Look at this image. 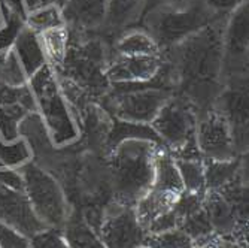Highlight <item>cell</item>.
Instances as JSON below:
<instances>
[{
    "instance_id": "6da1fadb",
    "label": "cell",
    "mask_w": 249,
    "mask_h": 248,
    "mask_svg": "<svg viewBox=\"0 0 249 248\" xmlns=\"http://www.w3.org/2000/svg\"><path fill=\"white\" fill-rule=\"evenodd\" d=\"M224 27L215 19L173 47L176 79L182 82L185 97L191 105H206L219 93L215 81L222 74Z\"/></svg>"
},
{
    "instance_id": "7a4b0ae2",
    "label": "cell",
    "mask_w": 249,
    "mask_h": 248,
    "mask_svg": "<svg viewBox=\"0 0 249 248\" xmlns=\"http://www.w3.org/2000/svg\"><path fill=\"white\" fill-rule=\"evenodd\" d=\"M157 155L154 142L143 139H127L112 150V186L121 205H136L149 191L154 184Z\"/></svg>"
},
{
    "instance_id": "3957f363",
    "label": "cell",
    "mask_w": 249,
    "mask_h": 248,
    "mask_svg": "<svg viewBox=\"0 0 249 248\" xmlns=\"http://www.w3.org/2000/svg\"><path fill=\"white\" fill-rule=\"evenodd\" d=\"M218 18L203 0H188L179 6H157L143 15L145 30L160 48L175 47Z\"/></svg>"
},
{
    "instance_id": "277c9868",
    "label": "cell",
    "mask_w": 249,
    "mask_h": 248,
    "mask_svg": "<svg viewBox=\"0 0 249 248\" xmlns=\"http://www.w3.org/2000/svg\"><path fill=\"white\" fill-rule=\"evenodd\" d=\"M30 205L36 217L50 228H64L69 218V208L58 183L42 171L27 173Z\"/></svg>"
},
{
    "instance_id": "5b68a950",
    "label": "cell",
    "mask_w": 249,
    "mask_h": 248,
    "mask_svg": "<svg viewBox=\"0 0 249 248\" xmlns=\"http://www.w3.org/2000/svg\"><path fill=\"white\" fill-rule=\"evenodd\" d=\"M196 115L187 99H169L152 120V129L158 138L172 148L179 150L196 138Z\"/></svg>"
},
{
    "instance_id": "8992f818",
    "label": "cell",
    "mask_w": 249,
    "mask_h": 248,
    "mask_svg": "<svg viewBox=\"0 0 249 248\" xmlns=\"http://www.w3.org/2000/svg\"><path fill=\"white\" fill-rule=\"evenodd\" d=\"M196 144L209 160L229 162L234 155L231 126L219 111H209L196 124Z\"/></svg>"
},
{
    "instance_id": "52a82bcc",
    "label": "cell",
    "mask_w": 249,
    "mask_h": 248,
    "mask_svg": "<svg viewBox=\"0 0 249 248\" xmlns=\"http://www.w3.org/2000/svg\"><path fill=\"white\" fill-rule=\"evenodd\" d=\"M170 97L169 90L143 87L124 92L112 100V105L115 115L123 121L148 124L157 117Z\"/></svg>"
},
{
    "instance_id": "ba28073f",
    "label": "cell",
    "mask_w": 249,
    "mask_h": 248,
    "mask_svg": "<svg viewBox=\"0 0 249 248\" xmlns=\"http://www.w3.org/2000/svg\"><path fill=\"white\" fill-rule=\"evenodd\" d=\"M99 236L106 248H138L145 245L146 230L142 228L133 207L118 208L103 218Z\"/></svg>"
},
{
    "instance_id": "9c48e42d",
    "label": "cell",
    "mask_w": 249,
    "mask_h": 248,
    "mask_svg": "<svg viewBox=\"0 0 249 248\" xmlns=\"http://www.w3.org/2000/svg\"><path fill=\"white\" fill-rule=\"evenodd\" d=\"M248 60V5L242 3L233 12L227 30H224V63L222 72L230 69L231 75L245 72Z\"/></svg>"
},
{
    "instance_id": "30bf717a",
    "label": "cell",
    "mask_w": 249,
    "mask_h": 248,
    "mask_svg": "<svg viewBox=\"0 0 249 248\" xmlns=\"http://www.w3.org/2000/svg\"><path fill=\"white\" fill-rule=\"evenodd\" d=\"M0 220L9 223L22 233L35 235L42 232L45 224L36 217L32 205L18 193L0 187Z\"/></svg>"
},
{
    "instance_id": "8fae6325",
    "label": "cell",
    "mask_w": 249,
    "mask_h": 248,
    "mask_svg": "<svg viewBox=\"0 0 249 248\" xmlns=\"http://www.w3.org/2000/svg\"><path fill=\"white\" fill-rule=\"evenodd\" d=\"M161 61L158 56H120L110 64L107 76L121 84H138L155 79L161 72Z\"/></svg>"
},
{
    "instance_id": "7c38bea8",
    "label": "cell",
    "mask_w": 249,
    "mask_h": 248,
    "mask_svg": "<svg viewBox=\"0 0 249 248\" xmlns=\"http://www.w3.org/2000/svg\"><path fill=\"white\" fill-rule=\"evenodd\" d=\"M109 0H69L63 17L73 29H97L103 26Z\"/></svg>"
},
{
    "instance_id": "4fadbf2b",
    "label": "cell",
    "mask_w": 249,
    "mask_h": 248,
    "mask_svg": "<svg viewBox=\"0 0 249 248\" xmlns=\"http://www.w3.org/2000/svg\"><path fill=\"white\" fill-rule=\"evenodd\" d=\"M148 0H109L103 26L125 29L145 12Z\"/></svg>"
},
{
    "instance_id": "5bb4252c",
    "label": "cell",
    "mask_w": 249,
    "mask_h": 248,
    "mask_svg": "<svg viewBox=\"0 0 249 248\" xmlns=\"http://www.w3.org/2000/svg\"><path fill=\"white\" fill-rule=\"evenodd\" d=\"M115 48L120 56L134 57V56H158L160 47L145 30H131L127 32L117 42Z\"/></svg>"
},
{
    "instance_id": "9a60e30c",
    "label": "cell",
    "mask_w": 249,
    "mask_h": 248,
    "mask_svg": "<svg viewBox=\"0 0 249 248\" xmlns=\"http://www.w3.org/2000/svg\"><path fill=\"white\" fill-rule=\"evenodd\" d=\"M61 235L67 248H106L94 229L84 221L67 220Z\"/></svg>"
},
{
    "instance_id": "2e32d148",
    "label": "cell",
    "mask_w": 249,
    "mask_h": 248,
    "mask_svg": "<svg viewBox=\"0 0 249 248\" xmlns=\"http://www.w3.org/2000/svg\"><path fill=\"white\" fill-rule=\"evenodd\" d=\"M180 179H182L184 190L193 194H198L201 191L205 181V166L201 165L198 159H179L175 162Z\"/></svg>"
},
{
    "instance_id": "e0dca14e",
    "label": "cell",
    "mask_w": 249,
    "mask_h": 248,
    "mask_svg": "<svg viewBox=\"0 0 249 248\" xmlns=\"http://www.w3.org/2000/svg\"><path fill=\"white\" fill-rule=\"evenodd\" d=\"M145 245L151 248H194L190 235L176 229L161 233H151L146 236Z\"/></svg>"
},
{
    "instance_id": "ac0fdd59",
    "label": "cell",
    "mask_w": 249,
    "mask_h": 248,
    "mask_svg": "<svg viewBox=\"0 0 249 248\" xmlns=\"http://www.w3.org/2000/svg\"><path fill=\"white\" fill-rule=\"evenodd\" d=\"M45 38V48L51 58L60 63L66 56V45H67V33L64 27H57L43 32Z\"/></svg>"
},
{
    "instance_id": "d6986e66",
    "label": "cell",
    "mask_w": 249,
    "mask_h": 248,
    "mask_svg": "<svg viewBox=\"0 0 249 248\" xmlns=\"http://www.w3.org/2000/svg\"><path fill=\"white\" fill-rule=\"evenodd\" d=\"M234 172V163L229 162H218L211 160L208 168H205V181L211 187H219L229 181V178Z\"/></svg>"
},
{
    "instance_id": "ffe728a7",
    "label": "cell",
    "mask_w": 249,
    "mask_h": 248,
    "mask_svg": "<svg viewBox=\"0 0 249 248\" xmlns=\"http://www.w3.org/2000/svg\"><path fill=\"white\" fill-rule=\"evenodd\" d=\"M215 228L225 229L230 224H233V215L230 211V207L225 204L222 199H213L209 205V223Z\"/></svg>"
},
{
    "instance_id": "44dd1931",
    "label": "cell",
    "mask_w": 249,
    "mask_h": 248,
    "mask_svg": "<svg viewBox=\"0 0 249 248\" xmlns=\"http://www.w3.org/2000/svg\"><path fill=\"white\" fill-rule=\"evenodd\" d=\"M33 26L37 27L42 32H47V30H51V29L63 27V19L60 18L55 8L48 6L47 9L40 11L37 15L33 17Z\"/></svg>"
},
{
    "instance_id": "7402d4cb",
    "label": "cell",
    "mask_w": 249,
    "mask_h": 248,
    "mask_svg": "<svg viewBox=\"0 0 249 248\" xmlns=\"http://www.w3.org/2000/svg\"><path fill=\"white\" fill-rule=\"evenodd\" d=\"M32 248H67V245L61 233H57L55 230H42V233L35 238Z\"/></svg>"
},
{
    "instance_id": "603a6c76",
    "label": "cell",
    "mask_w": 249,
    "mask_h": 248,
    "mask_svg": "<svg viewBox=\"0 0 249 248\" xmlns=\"http://www.w3.org/2000/svg\"><path fill=\"white\" fill-rule=\"evenodd\" d=\"M0 248H29V244L14 230L0 228Z\"/></svg>"
},
{
    "instance_id": "cb8c5ba5",
    "label": "cell",
    "mask_w": 249,
    "mask_h": 248,
    "mask_svg": "<svg viewBox=\"0 0 249 248\" xmlns=\"http://www.w3.org/2000/svg\"><path fill=\"white\" fill-rule=\"evenodd\" d=\"M203 3H205L215 15L219 17L222 12L236 9L239 5L245 3V0H203Z\"/></svg>"
},
{
    "instance_id": "d4e9b609",
    "label": "cell",
    "mask_w": 249,
    "mask_h": 248,
    "mask_svg": "<svg viewBox=\"0 0 249 248\" xmlns=\"http://www.w3.org/2000/svg\"><path fill=\"white\" fill-rule=\"evenodd\" d=\"M188 0H148L146 2V6H145V12L143 15L152 9V8H157V6H179V5H184L187 3Z\"/></svg>"
},
{
    "instance_id": "484cf974",
    "label": "cell",
    "mask_w": 249,
    "mask_h": 248,
    "mask_svg": "<svg viewBox=\"0 0 249 248\" xmlns=\"http://www.w3.org/2000/svg\"><path fill=\"white\" fill-rule=\"evenodd\" d=\"M30 8H48L55 5L54 0H29Z\"/></svg>"
},
{
    "instance_id": "4316f807",
    "label": "cell",
    "mask_w": 249,
    "mask_h": 248,
    "mask_svg": "<svg viewBox=\"0 0 249 248\" xmlns=\"http://www.w3.org/2000/svg\"><path fill=\"white\" fill-rule=\"evenodd\" d=\"M54 2H55V5H57V6H60V8H64L67 3H69V0H54Z\"/></svg>"
},
{
    "instance_id": "83f0119b",
    "label": "cell",
    "mask_w": 249,
    "mask_h": 248,
    "mask_svg": "<svg viewBox=\"0 0 249 248\" xmlns=\"http://www.w3.org/2000/svg\"><path fill=\"white\" fill-rule=\"evenodd\" d=\"M138 248H151V247H148V245H141V247H138Z\"/></svg>"
}]
</instances>
